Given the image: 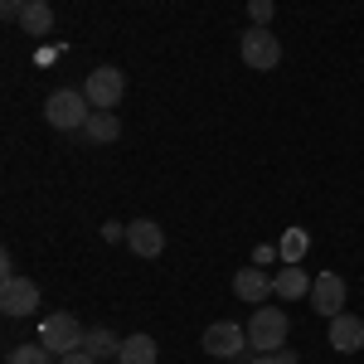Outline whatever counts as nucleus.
I'll return each instance as SVG.
<instances>
[{"instance_id":"f3484780","label":"nucleus","mask_w":364,"mask_h":364,"mask_svg":"<svg viewBox=\"0 0 364 364\" xmlns=\"http://www.w3.org/2000/svg\"><path fill=\"white\" fill-rule=\"evenodd\" d=\"M277 252H282V262H301L311 252V233L301 224H291L287 233H282V243H277Z\"/></svg>"},{"instance_id":"b1692460","label":"nucleus","mask_w":364,"mask_h":364,"mask_svg":"<svg viewBox=\"0 0 364 364\" xmlns=\"http://www.w3.org/2000/svg\"><path fill=\"white\" fill-rule=\"evenodd\" d=\"M248 364H287V360H282V355H252Z\"/></svg>"},{"instance_id":"7ed1b4c3","label":"nucleus","mask_w":364,"mask_h":364,"mask_svg":"<svg viewBox=\"0 0 364 364\" xmlns=\"http://www.w3.org/2000/svg\"><path fill=\"white\" fill-rule=\"evenodd\" d=\"M39 340H44V345L54 350L58 360H63V355L83 350L87 331H83V321H78L73 311H54V316H44V326H39Z\"/></svg>"},{"instance_id":"4468645a","label":"nucleus","mask_w":364,"mask_h":364,"mask_svg":"<svg viewBox=\"0 0 364 364\" xmlns=\"http://www.w3.org/2000/svg\"><path fill=\"white\" fill-rule=\"evenodd\" d=\"M83 136L92 141V146H112L117 136H122V122H117V112H92L83 127Z\"/></svg>"},{"instance_id":"f03ea898","label":"nucleus","mask_w":364,"mask_h":364,"mask_svg":"<svg viewBox=\"0 0 364 364\" xmlns=\"http://www.w3.org/2000/svg\"><path fill=\"white\" fill-rule=\"evenodd\" d=\"M287 331H291V321H287L282 306H257L252 321H248V350H257V355H277L282 340H287Z\"/></svg>"},{"instance_id":"20e7f679","label":"nucleus","mask_w":364,"mask_h":364,"mask_svg":"<svg viewBox=\"0 0 364 364\" xmlns=\"http://www.w3.org/2000/svg\"><path fill=\"white\" fill-rule=\"evenodd\" d=\"M238 54H243V63H248V68H257V73H272V68L282 63V44H277V34H272L267 25H252V29H243Z\"/></svg>"},{"instance_id":"9d476101","label":"nucleus","mask_w":364,"mask_h":364,"mask_svg":"<svg viewBox=\"0 0 364 364\" xmlns=\"http://www.w3.org/2000/svg\"><path fill=\"white\" fill-rule=\"evenodd\" d=\"M331 350H336V355H360L364 350V321L360 316L340 311L336 321H331Z\"/></svg>"},{"instance_id":"393cba45","label":"nucleus","mask_w":364,"mask_h":364,"mask_svg":"<svg viewBox=\"0 0 364 364\" xmlns=\"http://www.w3.org/2000/svg\"><path fill=\"white\" fill-rule=\"evenodd\" d=\"M44 5H54V0H44Z\"/></svg>"},{"instance_id":"f257e3e1","label":"nucleus","mask_w":364,"mask_h":364,"mask_svg":"<svg viewBox=\"0 0 364 364\" xmlns=\"http://www.w3.org/2000/svg\"><path fill=\"white\" fill-rule=\"evenodd\" d=\"M92 112H97V107L87 102L83 87H54V92L44 97V122H49L54 132H83Z\"/></svg>"},{"instance_id":"a211bd4d","label":"nucleus","mask_w":364,"mask_h":364,"mask_svg":"<svg viewBox=\"0 0 364 364\" xmlns=\"http://www.w3.org/2000/svg\"><path fill=\"white\" fill-rule=\"evenodd\" d=\"M58 355L44 345V340H25V345H15L10 355H5V364H54Z\"/></svg>"},{"instance_id":"5701e85b","label":"nucleus","mask_w":364,"mask_h":364,"mask_svg":"<svg viewBox=\"0 0 364 364\" xmlns=\"http://www.w3.org/2000/svg\"><path fill=\"white\" fill-rule=\"evenodd\" d=\"M102 238H107V243H117V238H127V228H122V224H102Z\"/></svg>"},{"instance_id":"423d86ee","label":"nucleus","mask_w":364,"mask_h":364,"mask_svg":"<svg viewBox=\"0 0 364 364\" xmlns=\"http://www.w3.org/2000/svg\"><path fill=\"white\" fill-rule=\"evenodd\" d=\"M83 92H87V102H92L97 112H112L117 102H122V92H127V73L112 68V63H97V68L87 73Z\"/></svg>"},{"instance_id":"39448f33","label":"nucleus","mask_w":364,"mask_h":364,"mask_svg":"<svg viewBox=\"0 0 364 364\" xmlns=\"http://www.w3.org/2000/svg\"><path fill=\"white\" fill-rule=\"evenodd\" d=\"M204 355H214V360H238L243 350H248V326H238V321H214V326H204Z\"/></svg>"},{"instance_id":"aec40b11","label":"nucleus","mask_w":364,"mask_h":364,"mask_svg":"<svg viewBox=\"0 0 364 364\" xmlns=\"http://www.w3.org/2000/svg\"><path fill=\"white\" fill-rule=\"evenodd\" d=\"M25 5H29V0H0V15L20 25V15H25Z\"/></svg>"},{"instance_id":"9b49d317","label":"nucleus","mask_w":364,"mask_h":364,"mask_svg":"<svg viewBox=\"0 0 364 364\" xmlns=\"http://www.w3.org/2000/svg\"><path fill=\"white\" fill-rule=\"evenodd\" d=\"M233 291H238V301H252V306H262L267 296H277V282L267 277L262 267H238V277H233Z\"/></svg>"},{"instance_id":"6ab92c4d","label":"nucleus","mask_w":364,"mask_h":364,"mask_svg":"<svg viewBox=\"0 0 364 364\" xmlns=\"http://www.w3.org/2000/svg\"><path fill=\"white\" fill-rule=\"evenodd\" d=\"M248 15H252V25H272V15H277V0H248Z\"/></svg>"},{"instance_id":"f8f14e48","label":"nucleus","mask_w":364,"mask_h":364,"mask_svg":"<svg viewBox=\"0 0 364 364\" xmlns=\"http://www.w3.org/2000/svg\"><path fill=\"white\" fill-rule=\"evenodd\" d=\"M272 282H277V296H282V301H301V296H311V282H316V277H306V267H301V262H282Z\"/></svg>"},{"instance_id":"2eb2a0df","label":"nucleus","mask_w":364,"mask_h":364,"mask_svg":"<svg viewBox=\"0 0 364 364\" xmlns=\"http://www.w3.org/2000/svg\"><path fill=\"white\" fill-rule=\"evenodd\" d=\"M20 29H25L29 39L49 34V29H54V5H44V0H29V5H25V15H20Z\"/></svg>"},{"instance_id":"412c9836","label":"nucleus","mask_w":364,"mask_h":364,"mask_svg":"<svg viewBox=\"0 0 364 364\" xmlns=\"http://www.w3.org/2000/svg\"><path fill=\"white\" fill-rule=\"evenodd\" d=\"M272 257H282V252L267 248V243H257V248H252V267H262V262H272Z\"/></svg>"},{"instance_id":"dca6fc26","label":"nucleus","mask_w":364,"mask_h":364,"mask_svg":"<svg viewBox=\"0 0 364 364\" xmlns=\"http://www.w3.org/2000/svg\"><path fill=\"white\" fill-rule=\"evenodd\" d=\"M83 350L92 355V360H117V355H122V336H112L107 326H102V331H87Z\"/></svg>"},{"instance_id":"6e6552de","label":"nucleus","mask_w":364,"mask_h":364,"mask_svg":"<svg viewBox=\"0 0 364 364\" xmlns=\"http://www.w3.org/2000/svg\"><path fill=\"white\" fill-rule=\"evenodd\" d=\"M311 306L321 311L326 321H336L340 311H345V277L340 272H321V277L311 282Z\"/></svg>"},{"instance_id":"4be33fe9","label":"nucleus","mask_w":364,"mask_h":364,"mask_svg":"<svg viewBox=\"0 0 364 364\" xmlns=\"http://www.w3.org/2000/svg\"><path fill=\"white\" fill-rule=\"evenodd\" d=\"M58 364H102V360H92L87 350H73V355H63V360H58Z\"/></svg>"},{"instance_id":"1a4fd4ad","label":"nucleus","mask_w":364,"mask_h":364,"mask_svg":"<svg viewBox=\"0 0 364 364\" xmlns=\"http://www.w3.org/2000/svg\"><path fill=\"white\" fill-rule=\"evenodd\" d=\"M127 248L136 252V257H146V262L161 257L166 252V228L156 224V219H132L127 224Z\"/></svg>"},{"instance_id":"ddd939ff","label":"nucleus","mask_w":364,"mask_h":364,"mask_svg":"<svg viewBox=\"0 0 364 364\" xmlns=\"http://www.w3.org/2000/svg\"><path fill=\"white\" fill-rule=\"evenodd\" d=\"M156 360H161V350H156V340L146 336V331L122 336V355H117V364H156Z\"/></svg>"},{"instance_id":"0eeeda50","label":"nucleus","mask_w":364,"mask_h":364,"mask_svg":"<svg viewBox=\"0 0 364 364\" xmlns=\"http://www.w3.org/2000/svg\"><path fill=\"white\" fill-rule=\"evenodd\" d=\"M34 306H39V287H34L29 277H5L0 282V311H5L10 321L29 316Z\"/></svg>"}]
</instances>
